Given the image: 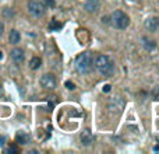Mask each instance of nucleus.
Instances as JSON below:
<instances>
[{"label":"nucleus","mask_w":159,"mask_h":154,"mask_svg":"<svg viewBox=\"0 0 159 154\" xmlns=\"http://www.w3.org/2000/svg\"><path fill=\"white\" fill-rule=\"evenodd\" d=\"M95 67L98 69V72H99L102 76H106V77L112 76V73H113V70H114L113 62H112L106 55H99V56H96Z\"/></svg>","instance_id":"f257e3e1"},{"label":"nucleus","mask_w":159,"mask_h":154,"mask_svg":"<svg viewBox=\"0 0 159 154\" xmlns=\"http://www.w3.org/2000/svg\"><path fill=\"white\" fill-rule=\"evenodd\" d=\"M109 20H110V23H112V25H113L114 28H117V30H126V28L128 27V24H130L128 16L124 13V11H122V10L113 11Z\"/></svg>","instance_id":"f03ea898"},{"label":"nucleus","mask_w":159,"mask_h":154,"mask_svg":"<svg viewBox=\"0 0 159 154\" xmlns=\"http://www.w3.org/2000/svg\"><path fill=\"white\" fill-rule=\"evenodd\" d=\"M89 67H91V55L88 52H84V53L78 55L77 59H75V69L80 74H85V73L89 72Z\"/></svg>","instance_id":"7ed1b4c3"},{"label":"nucleus","mask_w":159,"mask_h":154,"mask_svg":"<svg viewBox=\"0 0 159 154\" xmlns=\"http://www.w3.org/2000/svg\"><path fill=\"white\" fill-rule=\"evenodd\" d=\"M45 10L46 7L39 0H29L28 1V11H29V14H31L32 17H35V18L42 17L45 14Z\"/></svg>","instance_id":"20e7f679"},{"label":"nucleus","mask_w":159,"mask_h":154,"mask_svg":"<svg viewBox=\"0 0 159 154\" xmlns=\"http://www.w3.org/2000/svg\"><path fill=\"white\" fill-rule=\"evenodd\" d=\"M41 86L45 90H53L56 87V77L50 73H46L41 77Z\"/></svg>","instance_id":"39448f33"},{"label":"nucleus","mask_w":159,"mask_h":154,"mask_svg":"<svg viewBox=\"0 0 159 154\" xmlns=\"http://www.w3.org/2000/svg\"><path fill=\"white\" fill-rule=\"evenodd\" d=\"M84 9H85V11H88V13L95 14V13H98L100 9V1L99 0H86L85 3H84Z\"/></svg>","instance_id":"423d86ee"},{"label":"nucleus","mask_w":159,"mask_h":154,"mask_svg":"<svg viewBox=\"0 0 159 154\" xmlns=\"http://www.w3.org/2000/svg\"><path fill=\"white\" fill-rule=\"evenodd\" d=\"M10 56H11V60H13L15 64L23 63L24 59H25V53H24V50L20 49V48H14V49L11 50Z\"/></svg>","instance_id":"0eeeda50"},{"label":"nucleus","mask_w":159,"mask_h":154,"mask_svg":"<svg viewBox=\"0 0 159 154\" xmlns=\"http://www.w3.org/2000/svg\"><path fill=\"white\" fill-rule=\"evenodd\" d=\"M80 139H81V144L85 146V147H88V146H91L94 143V135H92V132L89 129H85L84 132H81Z\"/></svg>","instance_id":"6e6552de"},{"label":"nucleus","mask_w":159,"mask_h":154,"mask_svg":"<svg viewBox=\"0 0 159 154\" xmlns=\"http://www.w3.org/2000/svg\"><path fill=\"white\" fill-rule=\"evenodd\" d=\"M145 28L151 32H155L159 28V17H149L145 20Z\"/></svg>","instance_id":"1a4fd4ad"},{"label":"nucleus","mask_w":159,"mask_h":154,"mask_svg":"<svg viewBox=\"0 0 159 154\" xmlns=\"http://www.w3.org/2000/svg\"><path fill=\"white\" fill-rule=\"evenodd\" d=\"M15 141H17L18 144L25 146L31 141V136H29L28 133H25V132L20 130V132H17V135H15Z\"/></svg>","instance_id":"9d476101"},{"label":"nucleus","mask_w":159,"mask_h":154,"mask_svg":"<svg viewBox=\"0 0 159 154\" xmlns=\"http://www.w3.org/2000/svg\"><path fill=\"white\" fill-rule=\"evenodd\" d=\"M141 44L145 48V50H154L155 48H156V42H155L154 39H151V38H148V36H144Z\"/></svg>","instance_id":"9b49d317"},{"label":"nucleus","mask_w":159,"mask_h":154,"mask_svg":"<svg viewBox=\"0 0 159 154\" xmlns=\"http://www.w3.org/2000/svg\"><path fill=\"white\" fill-rule=\"evenodd\" d=\"M9 41H10V44L17 45V44L21 41V34H20L17 30H11L10 34H9Z\"/></svg>","instance_id":"f8f14e48"},{"label":"nucleus","mask_w":159,"mask_h":154,"mask_svg":"<svg viewBox=\"0 0 159 154\" xmlns=\"http://www.w3.org/2000/svg\"><path fill=\"white\" fill-rule=\"evenodd\" d=\"M41 63H42L41 58H38V56H34V58L31 59V62H29V67H31L32 70H37V69L41 67Z\"/></svg>","instance_id":"ddd939ff"},{"label":"nucleus","mask_w":159,"mask_h":154,"mask_svg":"<svg viewBox=\"0 0 159 154\" xmlns=\"http://www.w3.org/2000/svg\"><path fill=\"white\" fill-rule=\"evenodd\" d=\"M62 23H59L57 20H52L49 24V28H50V31H59V30H62Z\"/></svg>","instance_id":"4468645a"},{"label":"nucleus","mask_w":159,"mask_h":154,"mask_svg":"<svg viewBox=\"0 0 159 154\" xmlns=\"http://www.w3.org/2000/svg\"><path fill=\"white\" fill-rule=\"evenodd\" d=\"M42 3H43V6H45L46 9H55L56 7L55 0H43Z\"/></svg>","instance_id":"2eb2a0df"},{"label":"nucleus","mask_w":159,"mask_h":154,"mask_svg":"<svg viewBox=\"0 0 159 154\" xmlns=\"http://www.w3.org/2000/svg\"><path fill=\"white\" fill-rule=\"evenodd\" d=\"M3 16H4L6 18H9V20H11L14 16V11L11 9H4L3 10Z\"/></svg>","instance_id":"dca6fc26"},{"label":"nucleus","mask_w":159,"mask_h":154,"mask_svg":"<svg viewBox=\"0 0 159 154\" xmlns=\"http://www.w3.org/2000/svg\"><path fill=\"white\" fill-rule=\"evenodd\" d=\"M152 97H154L156 101H159V86H156L154 90H152Z\"/></svg>","instance_id":"f3484780"},{"label":"nucleus","mask_w":159,"mask_h":154,"mask_svg":"<svg viewBox=\"0 0 159 154\" xmlns=\"http://www.w3.org/2000/svg\"><path fill=\"white\" fill-rule=\"evenodd\" d=\"M64 86H66V88H67V90H74V88H75L74 83H71V81H66V83H64Z\"/></svg>","instance_id":"a211bd4d"},{"label":"nucleus","mask_w":159,"mask_h":154,"mask_svg":"<svg viewBox=\"0 0 159 154\" xmlns=\"http://www.w3.org/2000/svg\"><path fill=\"white\" fill-rule=\"evenodd\" d=\"M4 153H18V149L17 147H9V149L4 150Z\"/></svg>","instance_id":"6ab92c4d"},{"label":"nucleus","mask_w":159,"mask_h":154,"mask_svg":"<svg viewBox=\"0 0 159 154\" xmlns=\"http://www.w3.org/2000/svg\"><path fill=\"white\" fill-rule=\"evenodd\" d=\"M6 141H7L6 136H0V147H3V146L6 144Z\"/></svg>","instance_id":"aec40b11"},{"label":"nucleus","mask_w":159,"mask_h":154,"mask_svg":"<svg viewBox=\"0 0 159 154\" xmlns=\"http://www.w3.org/2000/svg\"><path fill=\"white\" fill-rule=\"evenodd\" d=\"M3 32H4V24H3V21L0 20V36L3 35Z\"/></svg>","instance_id":"412c9836"},{"label":"nucleus","mask_w":159,"mask_h":154,"mask_svg":"<svg viewBox=\"0 0 159 154\" xmlns=\"http://www.w3.org/2000/svg\"><path fill=\"white\" fill-rule=\"evenodd\" d=\"M109 91H110V86L109 84H106V86L103 87V93H109Z\"/></svg>","instance_id":"4be33fe9"},{"label":"nucleus","mask_w":159,"mask_h":154,"mask_svg":"<svg viewBox=\"0 0 159 154\" xmlns=\"http://www.w3.org/2000/svg\"><path fill=\"white\" fill-rule=\"evenodd\" d=\"M102 23H109V18H108V17H103V18H102Z\"/></svg>","instance_id":"5701e85b"},{"label":"nucleus","mask_w":159,"mask_h":154,"mask_svg":"<svg viewBox=\"0 0 159 154\" xmlns=\"http://www.w3.org/2000/svg\"><path fill=\"white\" fill-rule=\"evenodd\" d=\"M0 59H3V52L0 50Z\"/></svg>","instance_id":"b1692460"},{"label":"nucleus","mask_w":159,"mask_h":154,"mask_svg":"<svg viewBox=\"0 0 159 154\" xmlns=\"http://www.w3.org/2000/svg\"><path fill=\"white\" fill-rule=\"evenodd\" d=\"M1 93H3V90H1V86H0V97H1Z\"/></svg>","instance_id":"393cba45"}]
</instances>
